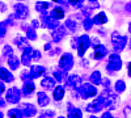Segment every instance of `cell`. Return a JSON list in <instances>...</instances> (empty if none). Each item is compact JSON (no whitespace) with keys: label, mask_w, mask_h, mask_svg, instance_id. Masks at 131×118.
Listing matches in <instances>:
<instances>
[{"label":"cell","mask_w":131,"mask_h":118,"mask_svg":"<svg viewBox=\"0 0 131 118\" xmlns=\"http://www.w3.org/2000/svg\"><path fill=\"white\" fill-rule=\"evenodd\" d=\"M76 93H78L81 99H89V97H94V96L97 94V88L96 85H93L92 83H81V85L78 88V91H76Z\"/></svg>","instance_id":"cell-1"},{"label":"cell","mask_w":131,"mask_h":118,"mask_svg":"<svg viewBox=\"0 0 131 118\" xmlns=\"http://www.w3.org/2000/svg\"><path fill=\"white\" fill-rule=\"evenodd\" d=\"M121 67H122V59L118 55V52H114V54L109 57V60L106 64V71L109 73H114L121 70Z\"/></svg>","instance_id":"cell-2"},{"label":"cell","mask_w":131,"mask_h":118,"mask_svg":"<svg viewBox=\"0 0 131 118\" xmlns=\"http://www.w3.org/2000/svg\"><path fill=\"white\" fill-rule=\"evenodd\" d=\"M112 44H113V47H114V51L115 52H121L126 47L127 38L123 37V36H121L118 31H114V33L112 34Z\"/></svg>","instance_id":"cell-3"},{"label":"cell","mask_w":131,"mask_h":118,"mask_svg":"<svg viewBox=\"0 0 131 118\" xmlns=\"http://www.w3.org/2000/svg\"><path fill=\"white\" fill-rule=\"evenodd\" d=\"M72 67H73V57H72V54L64 52L59 59V68L66 71V72H68Z\"/></svg>","instance_id":"cell-4"},{"label":"cell","mask_w":131,"mask_h":118,"mask_svg":"<svg viewBox=\"0 0 131 118\" xmlns=\"http://www.w3.org/2000/svg\"><path fill=\"white\" fill-rule=\"evenodd\" d=\"M104 108H106V102H105L102 99L97 97V99L93 100L91 104L86 105L85 110L88 112V113H93V114H96V113H98V112H101Z\"/></svg>","instance_id":"cell-5"},{"label":"cell","mask_w":131,"mask_h":118,"mask_svg":"<svg viewBox=\"0 0 131 118\" xmlns=\"http://www.w3.org/2000/svg\"><path fill=\"white\" fill-rule=\"evenodd\" d=\"M59 25V20L50 17L47 13H41V26L47 28V29H55Z\"/></svg>","instance_id":"cell-6"},{"label":"cell","mask_w":131,"mask_h":118,"mask_svg":"<svg viewBox=\"0 0 131 118\" xmlns=\"http://www.w3.org/2000/svg\"><path fill=\"white\" fill-rule=\"evenodd\" d=\"M21 99V91L17 87H12L7 91V96H5V101L9 104H17Z\"/></svg>","instance_id":"cell-7"},{"label":"cell","mask_w":131,"mask_h":118,"mask_svg":"<svg viewBox=\"0 0 131 118\" xmlns=\"http://www.w3.org/2000/svg\"><path fill=\"white\" fill-rule=\"evenodd\" d=\"M89 37L86 36V34H83V36H80L79 37V42H78V54H79V57H84V54L86 52V50H88V47H89Z\"/></svg>","instance_id":"cell-8"},{"label":"cell","mask_w":131,"mask_h":118,"mask_svg":"<svg viewBox=\"0 0 131 118\" xmlns=\"http://www.w3.org/2000/svg\"><path fill=\"white\" fill-rule=\"evenodd\" d=\"M66 36H67V28L63 26V25H58L55 29H52V33H51V38L52 41L55 42V44H58V42H60Z\"/></svg>","instance_id":"cell-9"},{"label":"cell","mask_w":131,"mask_h":118,"mask_svg":"<svg viewBox=\"0 0 131 118\" xmlns=\"http://www.w3.org/2000/svg\"><path fill=\"white\" fill-rule=\"evenodd\" d=\"M13 9H15V17L18 18V20H25L29 16V8L23 3L15 4Z\"/></svg>","instance_id":"cell-10"},{"label":"cell","mask_w":131,"mask_h":118,"mask_svg":"<svg viewBox=\"0 0 131 118\" xmlns=\"http://www.w3.org/2000/svg\"><path fill=\"white\" fill-rule=\"evenodd\" d=\"M66 85H67L68 88H71L72 91H78V88L81 85V78L79 75H70V76L66 78Z\"/></svg>","instance_id":"cell-11"},{"label":"cell","mask_w":131,"mask_h":118,"mask_svg":"<svg viewBox=\"0 0 131 118\" xmlns=\"http://www.w3.org/2000/svg\"><path fill=\"white\" fill-rule=\"evenodd\" d=\"M107 54V49L102 45V44H98L97 46L93 47V54H92V58L96 59V60H100L102 58H105Z\"/></svg>","instance_id":"cell-12"},{"label":"cell","mask_w":131,"mask_h":118,"mask_svg":"<svg viewBox=\"0 0 131 118\" xmlns=\"http://www.w3.org/2000/svg\"><path fill=\"white\" fill-rule=\"evenodd\" d=\"M21 112L24 117H34L37 114V108L33 104H21Z\"/></svg>","instance_id":"cell-13"},{"label":"cell","mask_w":131,"mask_h":118,"mask_svg":"<svg viewBox=\"0 0 131 118\" xmlns=\"http://www.w3.org/2000/svg\"><path fill=\"white\" fill-rule=\"evenodd\" d=\"M45 72H46V68L43 67V66H38V64L30 66V71H29V73H30L31 79H38V78L42 76V75H45Z\"/></svg>","instance_id":"cell-14"},{"label":"cell","mask_w":131,"mask_h":118,"mask_svg":"<svg viewBox=\"0 0 131 118\" xmlns=\"http://www.w3.org/2000/svg\"><path fill=\"white\" fill-rule=\"evenodd\" d=\"M34 91H36V85H34V83H33V80L24 81V85H23V94L25 96V97H30Z\"/></svg>","instance_id":"cell-15"},{"label":"cell","mask_w":131,"mask_h":118,"mask_svg":"<svg viewBox=\"0 0 131 118\" xmlns=\"http://www.w3.org/2000/svg\"><path fill=\"white\" fill-rule=\"evenodd\" d=\"M55 85H57V80L54 79V78H51V76L43 78L42 81H41V87H42V88H45L46 91H52Z\"/></svg>","instance_id":"cell-16"},{"label":"cell","mask_w":131,"mask_h":118,"mask_svg":"<svg viewBox=\"0 0 131 118\" xmlns=\"http://www.w3.org/2000/svg\"><path fill=\"white\" fill-rule=\"evenodd\" d=\"M0 80H3L4 83H13L15 78H13V75L10 73L9 70H7L4 67H0Z\"/></svg>","instance_id":"cell-17"},{"label":"cell","mask_w":131,"mask_h":118,"mask_svg":"<svg viewBox=\"0 0 131 118\" xmlns=\"http://www.w3.org/2000/svg\"><path fill=\"white\" fill-rule=\"evenodd\" d=\"M67 117L70 118H81L83 117V112L78 108L72 106V104H67Z\"/></svg>","instance_id":"cell-18"},{"label":"cell","mask_w":131,"mask_h":118,"mask_svg":"<svg viewBox=\"0 0 131 118\" xmlns=\"http://www.w3.org/2000/svg\"><path fill=\"white\" fill-rule=\"evenodd\" d=\"M64 97V87L63 85H55L52 89V99L55 101H60Z\"/></svg>","instance_id":"cell-19"},{"label":"cell","mask_w":131,"mask_h":118,"mask_svg":"<svg viewBox=\"0 0 131 118\" xmlns=\"http://www.w3.org/2000/svg\"><path fill=\"white\" fill-rule=\"evenodd\" d=\"M21 64H24L26 67L31 66V58H30V52H29V46H26L23 50V54H21Z\"/></svg>","instance_id":"cell-20"},{"label":"cell","mask_w":131,"mask_h":118,"mask_svg":"<svg viewBox=\"0 0 131 118\" xmlns=\"http://www.w3.org/2000/svg\"><path fill=\"white\" fill-rule=\"evenodd\" d=\"M50 17H52V18H57V20H62L63 17H64V15H66V12L63 10V8H59V7H55V8H52L50 12L47 13Z\"/></svg>","instance_id":"cell-21"},{"label":"cell","mask_w":131,"mask_h":118,"mask_svg":"<svg viewBox=\"0 0 131 118\" xmlns=\"http://www.w3.org/2000/svg\"><path fill=\"white\" fill-rule=\"evenodd\" d=\"M13 44L20 49V50H24L26 46H29V44H28V38L26 37H23V36H17L16 38H15V41H13Z\"/></svg>","instance_id":"cell-22"},{"label":"cell","mask_w":131,"mask_h":118,"mask_svg":"<svg viewBox=\"0 0 131 118\" xmlns=\"http://www.w3.org/2000/svg\"><path fill=\"white\" fill-rule=\"evenodd\" d=\"M92 21H93V24H96V25H104V24L107 23V16L105 15V12H98L92 18Z\"/></svg>","instance_id":"cell-23"},{"label":"cell","mask_w":131,"mask_h":118,"mask_svg":"<svg viewBox=\"0 0 131 118\" xmlns=\"http://www.w3.org/2000/svg\"><path fill=\"white\" fill-rule=\"evenodd\" d=\"M37 101L39 106H47L50 104V97L45 92H38L37 93Z\"/></svg>","instance_id":"cell-24"},{"label":"cell","mask_w":131,"mask_h":118,"mask_svg":"<svg viewBox=\"0 0 131 118\" xmlns=\"http://www.w3.org/2000/svg\"><path fill=\"white\" fill-rule=\"evenodd\" d=\"M51 7L50 3H47L46 0H42V2H37L36 3V10L39 13H47V9Z\"/></svg>","instance_id":"cell-25"},{"label":"cell","mask_w":131,"mask_h":118,"mask_svg":"<svg viewBox=\"0 0 131 118\" xmlns=\"http://www.w3.org/2000/svg\"><path fill=\"white\" fill-rule=\"evenodd\" d=\"M54 79H55L58 83H63L64 80H66V78H67V72H66V71H63V70H55V71H54Z\"/></svg>","instance_id":"cell-26"},{"label":"cell","mask_w":131,"mask_h":118,"mask_svg":"<svg viewBox=\"0 0 131 118\" xmlns=\"http://www.w3.org/2000/svg\"><path fill=\"white\" fill-rule=\"evenodd\" d=\"M101 79H102V76H101L100 71H93L91 73V76H89V80H91V83L93 85H100L101 84Z\"/></svg>","instance_id":"cell-27"},{"label":"cell","mask_w":131,"mask_h":118,"mask_svg":"<svg viewBox=\"0 0 131 118\" xmlns=\"http://www.w3.org/2000/svg\"><path fill=\"white\" fill-rule=\"evenodd\" d=\"M8 64H9V68L10 70H17L20 66V59L16 55H9L8 57Z\"/></svg>","instance_id":"cell-28"},{"label":"cell","mask_w":131,"mask_h":118,"mask_svg":"<svg viewBox=\"0 0 131 118\" xmlns=\"http://www.w3.org/2000/svg\"><path fill=\"white\" fill-rule=\"evenodd\" d=\"M114 89H115V92H118V93L125 92V91H126V83H125L123 80H117L115 84H114Z\"/></svg>","instance_id":"cell-29"},{"label":"cell","mask_w":131,"mask_h":118,"mask_svg":"<svg viewBox=\"0 0 131 118\" xmlns=\"http://www.w3.org/2000/svg\"><path fill=\"white\" fill-rule=\"evenodd\" d=\"M7 114H8V117H12V118H21V117H24L21 109H17V108H13V109L8 110Z\"/></svg>","instance_id":"cell-30"},{"label":"cell","mask_w":131,"mask_h":118,"mask_svg":"<svg viewBox=\"0 0 131 118\" xmlns=\"http://www.w3.org/2000/svg\"><path fill=\"white\" fill-rule=\"evenodd\" d=\"M26 38L30 41H36L37 39V33H36V29L33 26L26 28Z\"/></svg>","instance_id":"cell-31"},{"label":"cell","mask_w":131,"mask_h":118,"mask_svg":"<svg viewBox=\"0 0 131 118\" xmlns=\"http://www.w3.org/2000/svg\"><path fill=\"white\" fill-rule=\"evenodd\" d=\"M64 26L67 28L68 30H71V31H75L76 30V21L75 20H72V18H68L67 21H66V24H64Z\"/></svg>","instance_id":"cell-32"},{"label":"cell","mask_w":131,"mask_h":118,"mask_svg":"<svg viewBox=\"0 0 131 118\" xmlns=\"http://www.w3.org/2000/svg\"><path fill=\"white\" fill-rule=\"evenodd\" d=\"M93 25H94V24H93V21H92V18H91L89 16L84 18V21H83V26H84L85 30H91Z\"/></svg>","instance_id":"cell-33"},{"label":"cell","mask_w":131,"mask_h":118,"mask_svg":"<svg viewBox=\"0 0 131 118\" xmlns=\"http://www.w3.org/2000/svg\"><path fill=\"white\" fill-rule=\"evenodd\" d=\"M70 5H72L73 8H81L83 7V4H84V0H66Z\"/></svg>","instance_id":"cell-34"},{"label":"cell","mask_w":131,"mask_h":118,"mask_svg":"<svg viewBox=\"0 0 131 118\" xmlns=\"http://www.w3.org/2000/svg\"><path fill=\"white\" fill-rule=\"evenodd\" d=\"M7 30H8V25L5 21H2L0 23V38H4L7 34Z\"/></svg>","instance_id":"cell-35"},{"label":"cell","mask_w":131,"mask_h":118,"mask_svg":"<svg viewBox=\"0 0 131 118\" xmlns=\"http://www.w3.org/2000/svg\"><path fill=\"white\" fill-rule=\"evenodd\" d=\"M30 58H31V60H39L41 58H42V54H41V52L38 51V50H34V49H33L31 50V52H30Z\"/></svg>","instance_id":"cell-36"},{"label":"cell","mask_w":131,"mask_h":118,"mask_svg":"<svg viewBox=\"0 0 131 118\" xmlns=\"http://www.w3.org/2000/svg\"><path fill=\"white\" fill-rule=\"evenodd\" d=\"M12 54H13V49L10 47L9 45H5V46L3 47V57L8 58L9 55H12Z\"/></svg>","instance_id":"cell-37"},{"label":"cell","mask_w":131,"mask_h":118,"mask_svg":"<svg viewBox=\"0 0 131 118\" xmlns=\"http://www.w3.org/2000/svg\"><path fill=\"white\" fill-rule=\"evenodd\" d=\"M20 78H21V80H23V81L33 80L31 76H30V73H29V71H23V72H21V75H20Z\"/></svg>","instance_id":"cell-38"},{"label":"cell","mask_w":131,"mask_h":118,"mask_svg":"<svg viewBox=\"0 0 131 118\" xmlns=\"http://www.w3.org/2000/svg\"><path fill=\"white\" fill-rule=\"evenodd\" d=\"M54 115H55V112H54V110H42L41 112V117H45V118L54 117Z\"/></svg>","instance_id":"cell-39"},{"label":"cell","mask_w":131,"mask_h":118,"mask_svg":"<svg viewBox=\"0 0 131 118\" xmlns=\"http://www.w3.org/2000/svg\"><path fill=\"white\" fill-rule=\"evenodd\" d=\"M78 42H79V37H73L71 39V47L72 49H76V47H78Z\"/></svg>","instance_id":"cell-40"},{"label":"cell","mask_w":131,"mask_h":118,"mask_svg":"<svg viewBox=\"0 0 131 118\" xmlns=\"http://www.w3.org/2000/svg\"><path fill=\"white\" fill-rule=\"evenodd\" d=\"M101 84L104 88H109L110 87V81H109V79H101Z\"/></svg>","instance_id":"cell-41"},{"label":"cell","mask_w":131,"mask_h":118,"mask_svg":"<svg viewBox=\"0 0 131 118\" xmlns=\"http://www.w3.org/2000/svg\"><path fill=\"white\" fill-rule=\"evenodd\" d=\"M30 26H33L34 29H37V28H39V26H41V24H39V21H38V20H33Z\"/></svg>","instance_id":"cell-42"},{"label":"cell","mask_w":131,"mask_h":118,"mask_svg":"<svg viewBox=\"0 0 131 118\" xmlns=\"http://www.w3.org/2000/svg\"><path fill=\"white\" fill-rule=\"evenodd\" d=\"M4 92H5V85H4V81H3V80H0V96H2Z\"/></svg>","instance_id":"cell-43"},{"label":"cell","mask_w":131,"mask_h":118,"mask_svg":"<svg viewBox=\"0 0 131 118\" xmlns=\"http://www.w3.org/2000/svg\"><path fill=\"white\" fill-rule=\"evenodd\" d=\"M5 10H7V5L3 2H0V12H5Z\"/></svg>","instance_id":"cell-44"},{"label":"cell","mask_w":131,"mask_h":118,"mask_svg":"<svg viewBox=\"0 0 131 118\" xmlns=\"http://www.w3.org/2000/svg\"><path fill=\"white\" fill-rule=\"evenodd\" d=\"M112 117L113 115H112V113L109 112V110L107 112H104V114H102V118H112Z\"/></svg>","instance_id":"cell-45"},{"label":"cell","mask_w":131,"mask_h":118,"mask_svg":"<svg viewBox=\"0 0 131 118\" xmlns=\"http://www.w3.org/2000/svg\"><path fill=\"white\" fill-rule=\"evenodd\" d=\"M5 102H7V101L3 100V99H2V96H0V108H4V106H5Z\"/></svg>","instance_id":"cell-46"},{"label":"cell","mask_w":131,"mask_h":118,"mask_svg":"<svg viewBox=\"0 0 131 118\" xmlns=\"http://www.w3.org/2000/svg\"><path fill=\"white\" fill-rule=\"evenodd\" d=\"M81 66H83V67H88V66H89V64H88V60H86V59L81 60Z\"/></svg>","instance_id":"cell-47"},{"label":"cell","mask_w":131,"mask_h":118,"mask_svg":"<svg viewBox=\"0 0 131 118\" xmlns=\"http://www.w3.org/2000/svg\"><path fill=\"white\" fill-rule=\"evenodd\" d=\"M52 3H57V4H62L63 3V0H51Z\"/></svg>","instance_id":"cell-48"},{"label":"cell","mask_w":131,"mask_h":118,"mask_svg":"<svg viewBox=\"0 0 131 118\" xmlns=\"http://www.w3.org/2000/svg\"><path fill=\"white\" fill-rule=\"evenodd\" d=\"M50 49H51V45L50 44H46L45 45V50H50Z\"/></svg>","instance_id":"cell-49"},{"label":"cell","mask_w":131,"mask_h":118,"mask_svg":"<svg viewBox=\"0 0 131 118\" xmlns=\"http://www.w3.org/2000/svg\"><path fill=\"white\" fill-rule=\"evenodd\" d=\"M125 113H127V115L130 114V108H125V110H123Z\"/></svg>","instance_id":"cell-50"},{"label":"cell","mask_w":131,"mask_h":118,"mask_svg":"<svg viewBox=\"0 0 131 118\" xmlns=\"http://www.w3.org/2000/svg\"><path fill=\"white\" fill-rule=\"evenodd\" d=\"M98 33H100L101 36H105V31H104V30H100V31H98Z\"/></svg>","instance_id":"cell-51"},{"label":"cell","mask_w":131,"mask_h":118,"mask_svg":"<svg viewBox=\"0 0 131 118\" xmlns=\"http://www.w3.org/2000/svg\"><path fill=\"white\" fill-rule=\"evenodd\" d=\"M3 115H4V114H3V113H0V118H2V117H3Z\"/></svg>","instance_id":"cell-52"},{"label":"cell","mask_w":131,"mask_h":118,"mask_svg":"<svg viewBox=\"0 0 131 118\" xmlns=\"http://www.w3.org/2000/svg\"><path fill=\"white\" fill-rule=\"evenodd\" d=\"M89 2H97V0H89Z\"/></svg>","instance_id":"cell-53"},{"label":"cell","mask_w":131,"mask_h":118,"mask_svg":"<svg viewBox=\"0 0 131 118\" xmlns=\"http://www.w3.org/2000/svg\"><path fill=\"white\" fill-rule=\"evenodd\" d=\"M18 2H24V0H18Z\"/></svg>","instance_id":"cell-54"}]
</instances>
